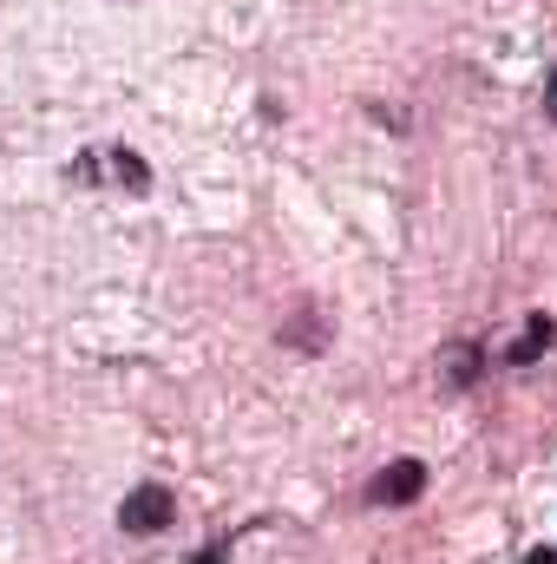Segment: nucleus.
Listing matches in <instances>:
<instances>
[{
  "instance_id": "1",
  "label": "nucleus",
  "mask_w": 557,
  "mask_h": 564,
  "mask_svg": "<svg viewBox=\"0 0 557 564\" xmlns=\"http://www.w3.org/2000/svg\"><path fill=\"white\" fill-rule=\"evenodd\" d=\"M419 492H426V466L419 459H394V466H381L368 479V506H414Z\"/></svg>"
},
{
  "instance_id": "2",
  "label": "nucleus",
  "mask_w": 557,
  "mask_h": 564,
  "mask_svg": "<svg viewBox=\"0 0 557 564\" xmlns=\"http://www.w3.org/2000/svg\"><path fill=\"white\" fill-rule=\"evenodd\" d=\"M171 519H177V499H171L164 486H139V492L119 506V525H125L132 539H144V532H164Z\"/></svg>"
},
{
  "instance_id": "3",
  "label": "nucleus",
  "mask_w": 557,
  "mask_h": 564,
  "mask_svg": "<svg viewBox=\"0 0 557 564\" xmlns=\"http://www.w3.org/2000/svg\"><path fill=\"white\" fill-rule=\"evenodd\" d=\"M551 335H557L551 315H532V322H525V335H512V355H505V361H512V368H532V361L551 348Z\"/></svg>"
},
{
  "instance_id": "4",
  "label": "nucleus",
  "mask_w": 557,
  "mask_h": 564,
  "mask_svg": "<svg viewBox=\"0 0 557 564\" xmlns=\"http://www.w3.org/2000/svg\"><path fill=\"white\" fill-rule=\"evenodd\" d=\"M328 335H335V328H328V315H321V308H302V315L282 328V341H288V348H308V355H321V348H328Z\"/></svg>"
},
{
  "instance_id": "5",
  "label": "nucleus",
  "mask_w": 557,
  "mask_h": 564,
  "mask_svg": "<svg viewBox=\"0 0 557 564\" xmlns=\"http://www.w3.org/2000/svg\"><path fill=\"white\" fill-rule=\"evenodd\" d=\"M112 171H119V184H125L132 197H144V191H151V164H144L132 144H112Z\"/></svg>"
},
{
  "instance_id": "6",
  "label": "nucleus",
  "mask_w": 557,
  "mask_h": 564,
  "mask_svg": "<svg viewBox=\"0 0 557 564\" xmlns=\"http://www.w3.org/2000/svg\"><path fill=\"white\" fill-rule=\"evenodd\" d=\"M479 381V348H446V388H472Z\"/></svg>"
},
{
  "instance_id": "7",
  "label": "nucleus",
  "mask_w": 557,
  "mask_h": 564,
  "mask_svg": "<svg viewBox=\"0 0 557 564\" xmlns=\"http://www.w3.org/2000/svg\"><path fill=\"white\" fill-rule=\"evenodd\" d=\"M545 119L557 126V73H551V86H545Z\"/></svg>"
},
{
  "instance_id": "8",
  "label": "nucleus",
  "mask_w": 557,
  "mask_h": 564,
  "mask_svg": "<svg viewBox=\"0 0 557 564\" xmlns=\"http://www.w3.org/2000/svg\"><path fill=\"white\" fill-rule=\"evenodd\" d=\"M525 564H557V552H532V558H525Z\"/></svg>"
}]
</instances>
